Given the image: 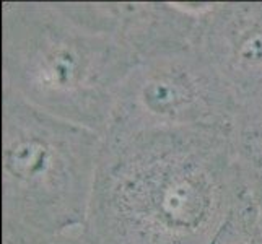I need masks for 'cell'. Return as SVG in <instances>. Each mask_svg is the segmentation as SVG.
I'll use <instances>...</instances> for the list:
<instances>
[{
    "mask_svg": "<svg viewBox=\"0 0 262 244\" xmlns=\"http://www.w3.org/2000/svg\"><path fill=\"white\" fill-rule=\"evenodd\" d=\"M245 195L230 129L103 135L86 228L99 244H212Z\"/></svg>",
    "mask_w": 262,
    "mask_h": 244,
    "instance_id": "obj_1",
    "label": "cell"
},
{
    "mask_svg": "<svg viewBox=\"0 0 262 244\" xmlns=\"http://www.w3.org/2000/svg\"><path fill=\"white\" fill-rule=\"evenodd\" d=\"M2 90L104 135L139 64L119 2H2Z\"/></svg>",
    "mask_w": 262,
    "mask_h": 244,
    "instance_id": "obj_2",
    "label": "cell"
},
{
    "mask_svg": "<svg viewBox=\"0 0 262 244\" xmlns=\"http://www.w3.org/2000/svg\"><path fill=\"white\" fill-rule=\"evenodd\" d=\"M103 135L2 90V228L86 227Z\"/></svg>",
    "mask_w": 262,
    "mask_h": 244,
    "instance_id": "obj_3",
    "label": "cell"
},
{
    "mask_svg": "<svg viewBox=\"0 0 262 244\" xmlns=\"http://www.w3.org/2000/svg\"><path fill=\"white\" fill-rule=\"evenodd\" d=\"M241 99L194 44L139 60L104 135L153 129H230Z\"/></svg>",
    "mask_w": 262,
    "mask_h": 244,
    "instance_id": "obj_4",
    "label": "cell"
},
{
    "mask_svg": "<svg viewBox=\"0 0 262 244\" xmlns=\"http://www.w3.org/2000/svg\"><path fill=\"white\" fill-rule=\"evenodd\" d=\"M195 48L241 101L262 93V2H205Z\"/></svg>",
    "mask_w": 262,
    "mask_h": 244,
    "instance_id": "obj_5",
    "label": "cell"
},
{
    "mask_svg": "<svg viewBox=\"0 0 262 244\" xmlns=\"http://www.w3.org/2000/svg\"><path fill=\"white\" fill-rule=\"evenodd\" d=\"M230 135L245 191L262 210V93L239 103Z\"/></svg>",
    "mask_w": 262,
    "mask_h": 244,
    "instance_id": "obj_6",
    "label": "cell"
},
{
    "mask_svg": "<svg viewBox=\"0 0 262 244\" xmlns=\"http://www.w3.org/2000/svg\"><path fill=\"white\" fill-rule=\"evenodd\" d=\"M215 244H262V210L249 195L234 209Z\"/></svg>",
    "mask_w": 262,
    "mask_h": 244,
    "instance_id": "obj_7",
    "label": "cell"
},
{
    "mask_svg": "<svg viewBox=\"0 0 262 244\" xmlns=\"http://www.w3.org/2000/svg\"><path fill=\"white\" fill-rule=\"evenodd\" d=\"M2 244H99V241L86 227L54 234L2 228Z\"/></svg>",
    "mask_w": 262,
    "mask_h": 244,
    "instance_id": "obj_8",
    "label": "cell"
},
{
    "mask_svg": "<svg viewBox=\"0 0 262 244\" xmlns=\"http://www.w3.org/2000/svg\"><path fill=\"white\" fill-rule=\"evenodd\" d=\"M216 236H219V234H216ZM215 239H216V238H215ZM215 239H213V241H212V244H215Z\"/></svg>",
    "mask_w": 262,
    "mask_h": 244,
    "instance_id": "obj_9",
    "label": "cell"
}]
</instances>
